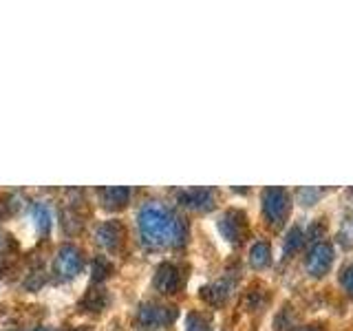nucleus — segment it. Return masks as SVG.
Listing matches in <instances>:
<instances>
[{"instance_id":"nucleus-1","label":"nucleus","mask_w":353,"mask_h":331,"mask_svg":"<svg viewBox=\"0 0 353 331\" xmlns=\"http://www.w3.org/2000/svg\"><path fill=\"white\" fill-rule=\"evenodd\" d=\"M139 232L146 245H181L185 230L179 217H174L161 203H146L139 212Z\"/></svg>"},{"instance_id":"nucleus-2","label":"nucleus","mask_w":353,"mask_h":331,"mask_svg":"<svg viewBox=\"0 0 353 331\" xmlns=\"http://www.w3.org/2000/svg\"><path fill=\"white\" fill-rule=\"evenodd\" d=\"M82 252L77 250L75 245H64L60 248L58 257H55V274L60 276V279H73V276L80 274L82 270Z\"/></svg>"},{"instance_id":"nucleus-3","label":"nucleus","mask_w":353,"mask_h":331,"mask_svg":"<svg viewBox=\"0 0 353 331\" xmlns=\"http://www.w3.org/2000/svg\"><path fill=\"white\" fill-rule=\"evenodd\" d=\"M174 318L172 307H159V305H143L139 309V323L143 327H161L168 325Z\"/></svg>"},{"instance_id":"nucleus-4","label":"nucleus","mask_w":353,"mask_h":331,"mask_svg":"<svg viewBox=\"0 0 353 331\" xmlns=\"http://www.w3.org/2000/svg\"><path fill=\"white\" fill-rule=\"evenodd\" d=\"M154 287H157L161 294H174L181 287L179 270H176L174 265H170V263L161 265V268L157 270V274H154Z\"/></svg>"},{"instance_id":"nucleus-5","label":"nucleus","mask_w":353,"mask_h":331,"mask_svg":"<svg viewBox=\"0 0 353 331\" xmlns=\"http://www.w3.org/2000/svg\"><path fill=\"white\" fill-rule=\"evenodd\" d=\"M121 239H124V230L117 223V221H110V223H104L97 230V243H102L106 250H115Z\"/></svg>"},{"instance_id":"nucleus-6","label":"nucleus","mask_w":353,"mask_h":331,"mask_svg":"<svg viewBox=\"0 0 353 331\" xmlns=\"http://www.w3.org/2000/svg\"><path fill=\"white\" fill-rule=\"evenodd\" d=\"M265 212L272 219H279L285 212V194L281 190H270L265 194Z\"/></svg>"},{"instance_id":"nucleus-7","label":"nucleus","mask_w":353,"mask_h":331,"mask_svg":"<svg viewBox=\"0 0 353 331\" xmlns=\"http://www.w3.org/2000/svg\"><path fill=\"white\" fill-rule=\"evenodd\" d=\"M102 199L106 208H121L128 201V190L126 188H104Z\"/></svg>"},{"instance_id":"nucleus-8","label":"nucleus","mask_w":353,"mask_h":331,"mask_svg":"<svg viewBox=\"0 0 353 331\" xmlns=\"http://www.w3.org/2000/svg\"><path fill=\"white\" fill-rule=\"evenodd\" d=\"M329 250L327 248H318L314 254H312V259H309V268H312L314 274H323L327 270V265H329Z\"/></svg>"},{"instance_id":"nucleus-9","label":"nucleus","mask_w":353,"mask_h":331,"mask_svg":"<svg viewBox=\"0 0 353 331\" xmlns=\"http://www.w3.org/2000/svg\"><path fill=\"white\" fill-rule=\"evenodd\" d=\"M185 331H210V325L201 314H190L185 318Z\"/></svg>"},{"instance_id":"nucleus-10","label":"nucleus","mask_w":353,"mask_h":331,"mask_svg":"<svg viewBox=\"0 0 353 331\" xmlns=\"http://www.w3.org/2000/svg\"><path fill=\"white\" fill-rule=\"evenodd\" d=\"M270 261V250H268V245L265 243H259V245H254V250H252V263L256 265V268H263L265 263Z\"/></svg>"},{"instance_id":"nucleus-11","label":"nucleus","mask_w":353,"mask_h":331,"mask_svg":"<svg viewBox=\"0 0 353 331\" xmlns=\"http://www.w3.org/2000/svg\"><path fill=\"white\" fill-rule=\"evenodd\" d=\"M31 217H33V221H36V225L40 230H47L49 228V212H47V208H44V205H33Z\"/></svg>"},{"instance_id":"nucleus-12","label":"nucleus","mask_w":353,"mask_h":331,"mask_svg":"<svg viewBox=\"0 0 353 331\" xmlns=\"http://www.w3.org/2000/svg\"><path fill=\"white\" fill-rule=\"evenodd\" d=\"M84 305L88 307V309H99V307H104L106 305V296H104V292H99V290H93L91 294H88V298L84 301Z\"/></svg>"},{"instance_id":"nucleus-13","label":"nucleus","mask_w":353,"mask_h":331,"mask_svg":"<svg viewBox=\"0 0 353 331\" xmlns=\"http://www.w3.org/2000/svg\"><path fill=\"white\" fill-rule=\"evenodd\" d=\"M208 197H210V192H205V190H190V192L185 194V203H190V205H203L208 201Z\"/></svg>"},{"instance_id":"nucleus-14","label":"nucleus","mask_w":353,"mask_h":331,"mask_svg":"<svg viewBox=\"0 0 353 331\" xmlns=\"http://www.w3.org/2000/svg\"><path fill=\"white\" fill-rule=\"evenodd\" d=\"M347 285H349V290H353V270H351L349 276H347Z\"/></svg>"},{"instance_id":"nucleus-15","label":"nucleus","mask_w":353,"mask_h":331,"mask_svg":"<svg viewBox=\"0 0 353 331\" xmlns=\"http://www.w3.org/2000/svg\"><path fill=\"white\" fill-rule=\"evenodd\" d=\"M33 331H53V329H47V327H40V329H33Z\"/></svg>"}]
</instances>
